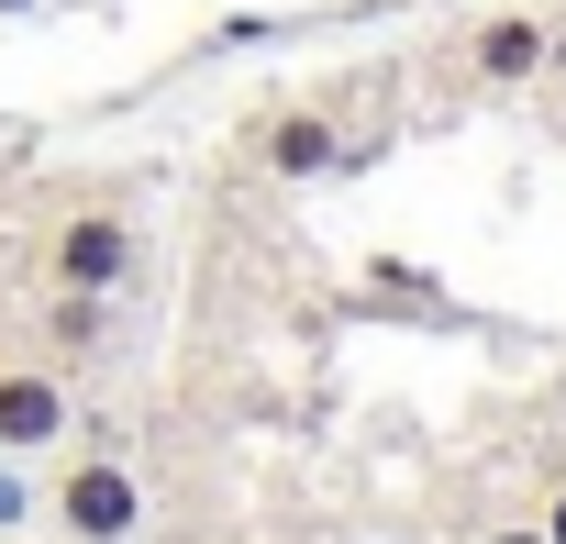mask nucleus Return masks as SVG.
I'll return each instance as SVG.
<instances>
[{"label":"nucleus","instance_id":"2","mask_svg":"<svg viewBox=\"0 0 566 544\" xmlns=\"http://www.w3.org/2000/svg\"><path fill=\"white\" fill-rule=\"evenodd\" d=\"M123 279H134V222L112 200L45 222V290H123Z\"/></svg>","mask_w":566,"mask_h":544},{"label":"nucleus","instance_id":"8","mask_svg":"<svg viewBox=\"0 0 566 544\" xmlns=\"http://www.w3.org/2000/svg\"><path fill=\"white\" fill-rule=\"evenodd\" d=\"M0 522H23V478H12V456H0Z\"/></svg>","mask_w":566,"mask_h":544},{"label":"nucleus","instance_id":"10","mask_svg":"<svg viewBox=\"0 0 566 544\" xmlns=\"http://www.w3.org/2000/svg\"><path fill=\"white\" fill-rule=\"evenodd\" d=\"M0 12H34V0H0Z\"/></svg>","mask_w":566,"mask_h":544},{"label":"nucleus","instance_id":"5","mask_svg":"<svg viewBox=\"0 0 566 544\" xmlns=\"http://www.w3.org/2000/svg\"><path fill=\"white\" fill-rule=\"evenodd\" d=\"M544 34H555L544 12H489V23L467 34V79H478V90H533V79H544Z\"/></svg>","mask_w":566,"mask_h":544},{"label":"nucleus","instance_id":"9","mask_svg":"<svg viewBox=\"0 0 566 544\" xmlns=\"http://www.w3.org/2000/svg\"><path fill=\"white\" fill-rule=\"evenodd\" d=\"M544 544H566V489H555V511H544Z\"/></svg>","mask_w":566,"mask_h":544},{"label":"nucleus","instance_id":"7","mask_svg":"<svg viewBox=\"0 0 566 544\" xmlns=\"http://www.w3.org/2000/svg\"><path fill=\"white\" fill-rule=\"evenodd\" d=\"M367 301H400V312H444V290L422 279L411 255H378V266H367Z\"/></svg>","mask_w":566,"mask_h":544},{"label":"nucleus","instance_id":"1","mask_svg":"<svg viewBox=\"0 0 566 544\" xmlns=\"http://www.w3.org/2000/svg\"><path fill=\"white\" fill-rule=\"evenodd\" d=\"M45 511H56L78 544H123V533H145V489H134L123 456H67L56 489H45Z\"/></svg>","mask_w":566,"mask_h":544},{"label":"nucleus","instance_id":"4","mask_svg":"<svg viewBox=\"0 0 566 544\" xmlns=\"http://www.w3.org/2000/svg\"><path fill=\"white\" fill-rule=\"evenodd\" d=\"M255 156H266V178H334L345 167V123L323 101H290V112L255 123Z\"/></svg>","mask_w":566,"mask_h":544},{"label":"nucleus","instance_id":"6","mask_svg":"<svg viewBox=\"0 0 566 544\" xmlns=\"http://www.w3.org/2000/svg\"><path fill=\"white\" fill-rule=\"evenodd\" d=\"M45 345L56 356H101L112 345V290H56L45 301Z\"/></svg>","mask_w":566,"mask_h":544},{"label":"nucleus","instance_id":"3","mask_svg":"<svg viewBox=\"0 0 566 544\" xmlns=\"http://www.w3.org/2000/svg\"><path fill=\"white\" fill-rule=\"evenodd\" d=\"M67 422H78V400L56 367H0V456H56Z\"/></svg>","mask_w":566,"mask_h":544},{"label":"nucleus","instance_id":"11","mask_svg":"<svg viewBox=\"0 0 566 544\" xmlns=\"http://www.w3.org/2000/svg\"><path fill=\"white\" fill-rule=\"evenodd\" d=\"M123 544H134V533H123Z\"/></svg>","mask_w":566,"mask_h":544}]
</instances>
